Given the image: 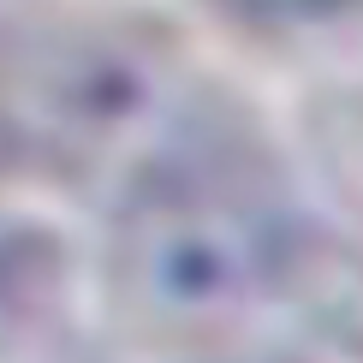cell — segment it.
I'll return each instance as SVG.
<instances>
[{
    "instance_id": "6da1fadb",
    "label": "cell",
    "mask_w": 363,
    "mask_h": 363,
    "mask_svg": "<svg viewBox=\"0 0 363 363\" xmlns=\"http://www.w3.org/2000/svg\"><path fill=\"white\" fill-rule=\"evenodd\" d=\"M256 30H345L363 24V0H208Z\"/></svg>"
}]
</instances>
